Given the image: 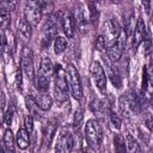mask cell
<instances>
[{"mask_svg":"<svg viewBox=\"0 0 153 153\" xmlns=\"http://www.w3.org/2000/svg\"><path fill=\"white\" fill-rule=\"evenodd\" d=\"M20 69L29 80L33 79V55L32 50L27 47L23 48L20 55Z\"/></svg>","mask_w":153,"mask_h":153,"instance_id":"7","label":"cell"},{"mask_svg":"<svg viewBox=\"0 0 153 153\" xmlns=\"http://www.w3.org/2000/svg\"><path fill=\"white\" fill-rule=\"evenodd\" d=\"M90 109L93 114H102L106 110V105L103 103V100L96 98L90 103Z\"/></svg>","mask_w":153,"mask_h":153,"instance_id":"22","label":"cell"},{"mask_svg":"<svg viewBox=\"0 0 153 153\" xmlns=\"http://www.w3.org/2000/svg\"><path fill=\"white\" fill-rule=\"evenodd\" d=\"M112 63H114V62H111L110 60H109V61L106 60V63H105V65H106V69H108V76L110 78V81L112 82V85H114L115 87L120 88V87L122 86V76H121L118 69L115 68Z\"/></svg>","mask_w":153,"mask_h":153,"instance_id":"14","label":"cell"},{"mask_svg":"<svg viewBox=\"0 0 153 153\" xmlns=\"http://www.w3.org/2000/svg\"><path fill=\"white\" fill-rule=\"evenodd\" d=\"M120 35H121V27H120V24L117 23L116 19L110 18L106 22H104V24H103V35L102 36L105 38L106 44L116 41Z\"/></svg>","mask_w":153,"mask_h":153,"instance_id":"8","label":"cell"},{"mask_svg":"<svg viewBox=\"0 0 153 153\" xmlns=\"http://www.w3.org/2000/svg\"><path fill=\"white\" fill-rule=\"evenodd\" d=\"M126 35L123 32H121V35L118 36V38L111 43L108 44L106 47V55L108 59L111 62H117L121 60L122 54H123V43L126 41Z\"/></svg>","mask_w":153,"mask_h":153,"instance_id":"6","label":"cell"},{"mask_svg":"<svg viewBox=\"0 0 153 153\" xmlns=\"http://www.w3.org/2000/svg\"><path fill=\"white\" fill-rule=\"evenodd\" d=\"M42 12H43V5L41 0H26L24 6V16L32 26L38 25L42 18Z\"/></svg>","mask_w":153,"mask_h":153,"instance_id":"4","label":"cell"},{"mask_svg":"<svg viewBox=\"0 0 153 153\" xmlns=\"http://www.w3.org/2000/svg\"><path fill=\"white\" fill-rule=\"evenodd\" d=\"M57 31H59V23L56 17H51L49 22L47 23V26L44 29V36H43V44L44 47L49 45L50 41L53 38L57 37Z\"/></svg>","mask_w":153,"mask_h":153,"instance_id":"11","label":"cell"},{"mask_svg":"<svg viewBox=\"0 0 153 153\" xmlns=\"http://www.w3.org/2000/svg\"><path fill=\"white\" fill-rule=\"evenodd\" d=\"M1 2H2V7L7 8L10 12L13 11L17 5V0H1Z\"/></svg>","mask_w":153,"mask_h":153,"instance_id":"30","label":"cell"},{"mask_svg":"<svg viewBox=\"0 0 153 153\" xmlns=\"http://www.w3.org/2000/svg\"><path fill=\"white\" fill-rule=\"evenodd\" d=\"M66 75H67V81L69 86L71 94L73 96L74 99L81 100L82 98V87H81V81L79 76V72L73 65H68L66 68Z\"/></svg>","mask_w":153,"mask_h":153,"instance_id":"3","label":"cell"},{"mask_svg":"<svg viewBox=\"0 0 153 153\" xmlns=\"http://www.w3.org/2000/svg\"><path fill=\"white\" fill-rule=\"evenodd\" d=\"M49 81H50V79L37 75L36 76V87H37V90L39 92H47L49 90Z\"/></svg>","mask_w":153,"mask_h":153,"instance_id":"24","label":"cell"},{"mask_svg":"<svg viewBox=\"0 0 153 153\" xmlns=\"http://www.w3.org/2000/svg\"><path fill=\"white\" fill-rule=\"evenodd\" d=\"M13 115H14V111H13V109L12 108H10L8 110H7V112H6V115H5V117H4V122L6 123V124H11V122H12V118H13Z\"/></svg>","mask_w":153,"mask_h":153,"instance_id":"33","label":"cell"},{"mask_svg":"<svg viewBox=\"0 0 153 153\" xmlns=\"http://www.w3.org/2000/svg\"><path fill=\"white\" fill-rule=\"evenodd\" d=\"M24 121H25V128L27 129L29 133H31L33 130V117L31 115H27Z\"/></svg>","mask_w":153,"mask_h":153,"instance_id":"31","label":"cell"},{"mask_svg":"<svg viewBox=\"0 0 153 153\" xmlns=\"http://www.w3.org/2000/svg\"><path fill=\"white\" fill-rule=\"evenodd\" d=\"M35 99H36V103L39 106V109L43 111L49 110L53 105V99L47 92H41V94H38Z\"/></svg>","mask_w":153,"mask_h":153,"instance_id":"18","label":"cell"},{"mask_svg":"<svg viewBox=\"0 0 153 153\" xmlns=\"http://www.w3.org/2000/svg\"><path fill=\"white\" fill-rule=\"evenodd\" d=\"M16 145L20 149H26L30 145V136L26 128H19L16 135Z\"/></svg>","mask_w":153,"mask_h":153,"instance_id":"16","label":"cell"},{"mask_svg":"<svg viewBox=\"0 0 153 153\" xmlns=\"http://www.w3.org/2000/svg\"><path fill=\"white\" fill-rule=\"evenodd\" d=\"M109 117H110L111 124H112L116 129H120V128H121V124H122V121H121L120 116H118L117 114H115L112 110H110V111H109Z\"/></svg>","mask_w":153,"mask_h":153,"instance_id":"28","label":"cell"},{"mask_svg":"<svg viewBox=\"0 0 153 153\" xmlns=\"http://www.w3.org/2000/svg\"><path fill=\"white\" fill-rule=\"evenodd\" d=\"M75 20H76V26L79 27V30L81 32L87 31V20L85 19V14L82 8L79 6L76 10V16H75Z\"/></svg>","mask_w":153,"mask_h":153,"instance_id":"20","label":"cell"},{"mask_svg":"<svg viewBox=\"0 0 153 153\" xmlns=\"http://www.w3.org/2000/svg\"><path fill=\"white\" fill-rule=\"evenodd\" d=\"M105 45H106V42H105V38L100 35L99 37H97V39H96V49L97 50H103L104 48H105Z\"/></svg>","mask_w":153,"mask_h":153,"instance_id":"32","label":"cell"},{"mask_svg":"<svg viewBox=\"0 0 153 153\" xmlns=\"http://www.w3.org/2000/svg\"><path fill=\"white\" fill-rule=\"evenodd\" d=\"M90 1H91V2H98L99 0H90Z\"/></svg>","mask_w":153,"mask_h":153,"instance_id":"37","label":"cell"},{"mask_svg":"<svg viewBox=\"0 0 153 153\" xmlns=\"http://www.w3.org/2000/svg\"><path fill=\"white\" fill-rule=\"evenodd\" d=\"M25 104H26V108H27L30 115H31V116H35V117L38 118V117H39V114H38V109H39V106L37 105L36 99H35L33 97H31V96H27V97L25 98Z\"/></svg>","mask_w":153,"mask_h":153,"instance_id":"21","label":"cell"},{"mask_svg":"<svg viewBox=\"0 0 153 153\" xmlns=\"http://www.w3.org/2000/svg\"><path fill=\"white\" fill-rule=\"evenodd\" d=\"M32 25L26 20V18H22L19 22H18V32L20 33V36L24 38V39H30L31 37V33H32Z\"/></svg>","mask_w":153,"mask_h":153,"instance_id":"17","label":"cell"},{"mask_svg":"<svg viewBox=\"0 0 153 153\" xmlns=\"http://www.w3.org/2000/svg\"><path fill=\"white\" fill-rule=\"evenodd\" d=\"M114 147L116 152H124L127 149V143L124 141V137L120 134H116L114 136Z\"/></svg>","mask_w":153,"mask_h":153,"instance_id":"25","label":"cell"},{"mask_svg":"<svg viewBox=\"0 0 153 153\" xmlns=\"http://www.w3.org/2000/svg\"><path fill=\"white\" fill-rule=\"evenodd\" d=\"M73 146H74L73 134L71 133L69 129L62 128L59 136H57V141H56V145H55V151L60 152V153L71 152L73 149Z\"/></svg>","mask_w":153,"mask_h":153,"instance_id":"5","label":"cell"},{"mask_svg":"<svg viewBox=\"0 0 153 153\" xmlns=\"http://www.w3.org/2000/svg\"><path fill=\"white\" fill-rule=\"evenodd\" d=\"M91 74H92V79H93V82L96 84L97 88L102 93H105V90H106V75H105L104 68L102 67V65L98 61H94L92 63Z\"/></svg>","mask_w":153,"mask_h":153,"instance_id":"9","label":"cell"},{"mask_svg":"<svg viewBox=\"0 0 153 153\" xmlns=\"http://www.w3.org/2000/svg\"><path fill=\"white\" fill-rule=\"evenodd\" d=\"M141 4L146 11V13H149L151 11V6H152V0H141Z\"/></svg>","mask_w":153,"mask_h":153,"instance_id":"34","label":"cell"},{"mask_svg":"<svg viewBox=\"0 0 153 153\" xmlns=\"http://www.w3.org/2000/svg\"><path fill=\"white\" fill-rule=\"evenodd\" d=\"M127 149L129 152H135V151H140L139 148V143L137 141L131 136V135H127Z\"/></svg>","mask_w":153,"mask_h":153,"instance_id":"27","label":"cell"},{"mask_svg":"<svg viewBox=\"0 0 153 153\" xmlns=\"http://www.w3.org/2000/svg\"><path fill=\"white\" fill-rule=\"evenodd\" d=\"M68 81L66 71L61 65H56L54 68V96L59 103H63L68 99Z\"/></svg>","mask_w":153,"mask_h":153,"instance_id":"1","label":"cell"},{"mask_svg":"<svg viewBox=\"0 0 153 153\" xmlns=\"http://www.w3.org/2000/svg\"><path fill=\"white\" fill-rule=\"evenodd\" d=\"M61 27L68 38L73 37L74 31H75V18L73 17L71 12H66L61 17Z\"/></svg>","mask_w":153,"mask_h":153,"instance_id":"12","label":"cell"},{"mask_svg":"<svg viewBox=\"0 0 153 153\" xmlns=\"http://www.w3.org/2000/svg\"><path fill=\"white\" fill-rule=\"evenodd\" d=\"M85 137L90 146L99 147L103 142V130L98 121L88 120L85 124Z\"/></svg>","mask_w":153,"mask_h":153,"instance_id":"2","label":"cell"},{"mask_svg":"<svg viewBox=\"0 0 153 153\" xmlns=\"http://www.w3.org/2000/svg\"><path fill=\"white\" fill-rule=\"evenodd\" d=\"M56 129H57V122H56V120L48 121V123L43 128V135H42V143L44 146H48L49 147V145L51 143V141L54 139V135L56 133Z\"/></svg>","mask_w":153,"mask_h":153,"instance_id":"13","label":"cell"},{"mask_svg":"<svg viewBox=\"0 0 153 153\" xmlns=\"http://www.w3.org/2000/svg\"><path fill=\"white\" fill-rule=\"evenodd\" d=\"M147 29L145 25V22L142 18H139L136 24H135V29H134V33H133V48L136 49L147 37Z\"/></svg>","mask_w":153,"mask_h":153,"instance_id":"10","label":"cell"},{"mask_svg":"<svg viewBox=\"0 0 153 153\" xmlns=\"http://www.w3.org/2000/svg\"><path fill=\"white\" fill-rule=\"evenodd\" d=\"M145 123H146V126L151 129V130H153V116H147L146 118H145Z\"/></svg>","mask_w":153,"mask_h":153,"instance_id":"35","label":"cell"},{"mask_svg":"<svg viewBox=\"0 0 153 153\" xmlns=\"http://www.w3.org/2000/svg\"><path fill=\"white\" fill-rule=\"evenodd\" d=\"M152 23H153V19H152Z\"/></svg>","mask_w":153,"mask_h":153,"instance_id":"38","label":"cell"},{"mask_svg":"<svg viewBox=\"0 0 153 153\" xmlns=\"http://www.w3.org/2000/svg\"><path fill=\"white\" fill-rule=\"evenodd\" d=\"M109 1H110L111 4H120L122 0H109Z\"/></svg>","mask_w":153,"mask_h":153,"instance_id":"36","label":"cell"},{"mask_svg":"<svg viewBox=\"0 0 153 153\" xmlns=\"http://www.w3.org/2000/svg\"><path fill=\"white\" fill-rule=\"evenodd\" d=\"M37 75L44 76V78H48V79H50L54 75V67H53V63H51V61H50L49 57L44 56L41 60L39 71H38V74Z\"/></svg>","mask_w":153,"mask_h":153,"instance_id":"15","label":"cell"},{"mask_svg":"<svg viewBox=\"0 0 153 153\" xmlns=\"http://www.w3.org/2000/svg\"><path fill=\"white\" fill-rule=\"evenodd\" d=\"M82 122V111L81 109H78L75 112H74V118H73V126L75 128H79L80 124Z\"/></svg>","mask_w":153,"mask_h":153,"instance_id":"29","label":"cell"},{"mask_svg":"<svg viewBox=\"0 0 153 153\" xmlns=\"http://www.w3.org/2000/svg\"><path fill=\"white\" fill-rule=\"evenodd\" d=\"M66 47H67V42H66V38L62 37V36H57L54 41V51L55 54H61L66 50Z\"/></svg>","mask_w":153,"mask_h":153,"instance_id":"23","label":"cell"},{"mask_svg":"<svg viewBox=\"0 0 153 153\" xmlns=\"http://www.w3.org/2000/svg\"><path fill=\"white\" fill-rule=\"evenodd\" d=\"M2 145L7 152H14V135L11 129L5 130L2 137Z\"/></svg>","mask_w":153,"mask_h":153,"instance_id":"19","label":"cell"},{"mask_svg":"<svg viewBox=\"0 0 153 153\" xmlns=\"http://www.w3.org/2000/svg\"><path fill=\"white\" fill-rule=\"evenodd\" d=\"M11 23V16H10V11L5 7L1 8V27H2V31H5L8 25Z\"/></svg>","mask_w":153,"mask_h":153,"instance_id":"26","label":"cell"}]
</instances>
